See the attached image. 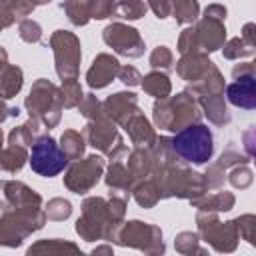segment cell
<instances>
[{
	"instance_id": "obj_39",
	"label": "cell",
	"mask_w": 256,
	"mask_h": 256,
	"mask_svg": "<svg viewBox=\"0 0 256 256\" xmlns=\"http://www.w3.org/2000/svg\"><path fill=\"white\" fill-rule=\"evenodd\" d=\"M148 62H150V66H152L154 70L166 72V70H172V68H174V54H172V50H170L168 46H156V48L150 52Z\"/></svg>"
},
{
	"instance_id": "obj_24",
	"label": "cell",
	"mask_w": 256,
	"mask_h": 256,
	"mask_svg": "<svg viewBox=\"0 0 256 256\" xmlns=\"http://www.w3.org/2000/svg\"><path fill=\"white\" fill-rule=\"evenodd\" d=\"M224 76L222 72L216 68V64L210 66V70L198 80L194 82L188 90L194 94V98H200V96H214V94H224Z\"/></svg>"
},
{
	"instance_id": "obj_46",
	"label": "cell",
	"mask_w": 256,
	"mask_h": 256,
	"mask_svg": "<svg viewBox=\"0 0 256 256\" xmlns=\"http://www.w3.org/2000/svg\"><path fill=\"white\" fill-rule=\"evenodd\" d=\"M216 162L222 164V166L228 170V168H232V166H236V164H248L250 158H248L246 154H242L240 150H236L234 146H228V148L220 154V158H218Z\"/></svg>"
},
{
	"instance_id": "obj_12",
	"label": "cell",
	"mask_w": 256,
	"mask_h": 256,
	"mask_svg": "<svg viewBox=\"0 0 256 256\" xmlns=\"http://www.w3.org/2000/svg\"><path fill=\"white\" fill-rule=\"evenodd\" d=\"M104 166H106V162L98 154H90L86 158H76L66 168L64 186L74 194H86L104 176Z\"/></svg>"
},
{
	"instance_id": "obj_22",
	"label": "cell",
	"mask_w": 256,
	"mask_h": 256,
	"mask_svg": "<svg viewBox=\"0 0 256 256\" xmlns=\"http://www.w3.org/2000/svg\"><path fill=\"white\" fill-rule=\"evenodd\" d=\"M196 100H198V106L202 110V116H206L208 122H212L214 126H226L232 120V116L228 112V104L224 100V94L200 96Z\"/></svg>"
},
{
	"instance_id": "obj_30",
	"label": "cell",
	"mask_w": 256,
	"mask_h": 256,
	"mask_svg": "<svg viewBox=\"0 0 256 256\" xmlns=\"http://www.w3.org/2000/svg\"><path fill=\"white\" fill-rule=\"evenodd\" d=\"M132 196L136 200L138 206L142 208H154L160 200V190L156 186V182L152 178H142L134 184L132 188Z\"/></svg>"
},
{
	"instance_id": "obj_25",
	"label": "cell",
	"mask_w": 256,
	"mask_h": 256,
	"mask_svg": "<svg viewBox=\"0 0 256 256\" xmlns=\"http://www.w3.org/2000/svg\"><path fill=\"white\" fill-rule=\"evenodd\" d=\"M24 86V72L22 68L14 64H2L0 66V98L10 100L14 98Z\"/></svg>"
},
{
	"instance_id": "obj_44",
	"label": "cell",
	"mask_w": 256,
	"mask_h": 256,
	"mask_svg": "<svg viewBox=\"0 0 256 256\" xmlns=\"http://www.w3.org/2000/svg\"><path fill=\"white\" fill-rule=\"evenodd\" d=\"M202 178H204L206 190H216V188H220V186L224 184V178H226V168H224L222 164L214 162V164H210V166L206 168V172L202 174Z\"/></svg>"
},
{
	"instance_id": "obj_14",
	"label": "cell",
	"mask_w": 256,
	"mask_h": 256,
	"mask_svg": "<svg viewBox=\"0 0 256 256\" xmlns=\"http://www.w3.org/2000/svg\"><path fill=\"white\" fill-rule=\"evenodd\" d=\"M102 40L116 54L126 56V58H140L146 50V44L140 32L124 22H110L102 30Z\"/></svg>"
},
{
	"instance_id": "obj_8",
	"label": "cell",
	"mask_w": 256,
	"mask_h": 256,
	"mask_svg": "<svg viewBox=\"0 0 256 256\" xmlns=\"http://www.w3.org/2000/svg\"><path fill=\"white\" fill-rule=\"evenodd\" d=\"M112 224H118L112 220L108 210V200L102 196H88L82 202V214L76 220V234L86 242L104 240L108 228Z\"/></svg>"
},
{
	"instance_id": "obj_31",
	"label": "cell",
	"mask_w": 256,
	"mask_h": 256,
	"mask_svg": "<svg viewBox=\"0 0 256 256\" xmlns=\"http://www.w3.org/2000/svg\"><path fill=\"white\" fill-rule=\"evenodd\" d=\"M170 14L176 20V24L188 26L198 20L200 4L198 0H170Z\"/></svg>"
},
{
	"instance_id": "obj_34",
	"label": "cell",
	"mask_w": 256,
	"mask_h": 256,
	"mask_svg": "<svg viewBox=\"0 0 256 256\" xmlns=\"http://www.w3.org/2000/svg\"><path fill=\"white\" fill-rule=\"evenodd\" d=\"M174 248L176 252L184 254V256H190V254H206V250L200 246V236L198 232H180L176 234L174 238Z\"/></svg>"
},
{
	"instance_id": "obj_26",
	"label": "cell",
	"mask_w": 256,
	"mask_h": 256,
	"mask_svg": "<svg viewBox=\"0 0 256 256\" xmlns=\"http://www.w3.org/2000/svg\"><path fill=\"white\" fill-rule=\"evenodd\" d=\"M28 256H36V254H42V256H54V254H82L80 252V246H76L74 242L70 240H60V238H44V240H38L34 242L28 250H26Z\"/></svg>"
},
{
	"instance_id": "obj_33",
	"label": "cell",
	"mask_w": 256,
	"mask_h": 256,
	"mask_svg": "<svg viewBox=\"0 0 256 256\" xmlns=\"http://www.w3.org/2000/svg\"><path fill=\"white\" fill-rule=\"evenodd\" d=\"M60 148L66 154L68 160H76L84 156V148H86V140L82 136V132L76 130H64L60 136Z\"/></svg>"
},
{
	"instance_id": "obj_57",
	"label": "cell",
	"mask_w": 256,
	"mask_h": 256,
	"mask_svg": "<svg viewBox=\"0 0 256 256\" xmlns=\"http://www.w3.org/2000/svg\"><path fill=\"white\" fill-rule=\"evenodd\" d=\"M12 2H14V0H0V8L10 10V8H12Z\"/></svg>"
},
{
	"instance_id": "obj_27",
	"label": "cell",
	"mask_w": 256,
	"mask_h": 256,
	"mask_svg": "<svg viewBox=\"0 0 256 256\" xmlns=\"http://www.w3.org/2000/svg\"><path fill=\"white\" fill-rule=\"evenodd\" d=\"M152 168H154V158H152L150 146H136L128 154V170L132 172V176L136 180H142V178L150 176Z\"/></svg>"
},
{
	"instance_id": "obj_47",
	"label": "cell",
	"mask_w": 256,
	"mask_h": 256,
	"mask_svg": "<svg viewBox=\"0 0 256 256\" xmlns=\"http://www.w3.org/2000/svg\"><path fill=\"white\" fill-rule=\"evenodd\" d=\"M122 84H126V86H138L140 84V80H142V74L134 68V66H120V70H118V76H116Z\"/></svg>"
},
{
	"instance_id": "obj_16",
	"label": "cell",
	"mask_w": 256,
	"mask_h": 256,
	"mask_svg": "<svg viewBox=\"0 0 256 256\" xmlns=\"http://www.w3.org/2000/svg\"><path fill=\"white\" fill-rule=\"evenodd\" d=\"M118 70H120V62L116 56L108 54V52H100L88 72H86V84L92 88V90H100V88H106L116 76H118Z\"/></svg>"
},
{
	"instance_id": "obj_9",
	"label": "cell",
	"mask_w": 256,
	"mask_h": 256,
	"mask_svg": "<svg viewBox=\"0 0 256 256\" xmlns=\"http://www.w3.org/2000/svg\"><path fill=\"white\" fill-rule=\"evenodd\" d=\"M196 226L198 236L206 244H210L216 252H234L238 246V228L234 220L222 222L218 218V212H202L196 214Z\"/></svg>"
},
{
	"instance_id": "obj_2",
	"label": "cell",
	"mask_w": 256,
	"mask_h": 256,
	"mask_svg": "<svg viewBox=\"0 0 256 256\" xmlns=\"http://www.w3.org/2000/svg\"><path fill=\"white\" fill-rule=\"evenodd\" d=\"M152 118L156 128L178 132L188 124L200 122L202 110L194 94L190 90H184V92H178L176 96H166L156 100L152 106Z\"/></svg>"
},
{
	"instance_id": "obj_10",
	"label": "cell",
	"mask_w": 256,
	"mask_h": 256,
	"mask_svg": "<svg viewBox=\"0 0 256 256\" xmlns=\"http://www.w3.org/2000/svg\"><path fill=\"white\" fill-rule=\"evenodd\" d=\"M50 48L54 52V64H56L58 78L60 80L78 78L80 60H82L78 36L68 30H54L50 36Z\"/></svg>"
},
{
	"instance_id": "obj_51",
	"label": "cell",
	"mask_w": 256,
	"mask_h": 256,
	"mask_svg": "<svg viewBox=\"0 0 256 256\" xmlns=\"http://www.w3.org/2000/svg\"><path fill=\"white\" fill-rule=\"evenodd\" d=\"M240 38H242L246 44H250V46L256 48V24H254V22H246L244 28H242Z\"/></svg>"
},
{
	"instance_id": "obj_13",
	"label": "cell",
	"mask_w": 256,
	"mask_h": 256,
	"mask_svg": "<svg viewBox=\"0 0 256 256\" xmlns=\"http://www.w3.org/2000/svg\"><path fill=\"white\" fill-rule=\"evenodd\" d=\"M234 82L224 88L226 98L232 106L242 110H254L256 108V68L254 62L236 64L232 68Z\"/></svg>"
},
{
	"instance_id": "obj_19",
	"label": "cell",
	"mask_w": 256,
	"mask_h": 256,
	"mask_svg": "<svg viewBox=\"0 0 256 256\" xmlns=\"http://www.w3.org/2000/svg\"><path fill=\"white\" fill-rule=\"evenodd\" d=\"M214 62L208 58L206 52H192V54H182L180 60L176 62V74L188 82V84H194L198 82L212 66Z\"/></svg>"
},
{
	"instance_id": "obj_5",
	"label": "cell",
	"mask_w": 256,
	"mask_h": 256,
	"mask_svg": "<svg viewBox=\"0 0 256 256\" xmlns=\"http://www.w3.org/2000/svg\"><path fill=\"white\" fill-rule=\"evenodd\" d=\"M170 140L176 156L186 164H206L214 154V136L202 122L184 126Z\"/></svg>"
},
{
	"instance_id": "obj_18",
	"label": "cell",
	"mask_w": 256,
	"mask_h": 256,
	"mask_svg": "<svg viewBox=\"0 0 256 256\" xmlns=\"http://www.w3.org/2000/svg\"><path fill=\"white\" fill-rule=\"evenodd\" d=\"M0 190L4 196L2 206H42V196L24 182L4 180L0 182Z\"/></svg>"
},
{
	"instance_id": "obj_50",
	"label": "cell",
	"mask_w": 256,
	"mask_h": 256,
	"mask_svg": "<svg viewBox=\"0 0 256 256\" xmlns=\"http://www.w3.org/2000/svg\"><path fill=\"white\" fill-rule=\"evenodd\" d=\"M254 134H256V130H254V126H250L244 134H242V140H244V150H246V156L252 160L254 156H256V148H254Z\"/></svg>"
},
{
	"instance_id": "obj_7",
	"label": "cell",
	"mask_w": 256,
	"mask_h": 256,
	"mask_svg": "<svg viewBox=\"0 0 256 256\" xmlns=\"http://www.w3.org/2000/svg\"><path fill=\"white\" fill-rule=\"evenodd\" d=\"M118 124L112 122L108 116H98L94 120H88L86 126L82 128V136L88 146L94 150L102 152L110 162L112 160H122L128 154V146L124 144L118 128Z\"/></svg>"
},
{
	"instance_id": "obj_29",
	"label": "cell",
	"mask_w": 256,
	"mask_h": 256,
	"mask_svg": "<svg viewBox=\"0 0 256 256\" xmlns=\"http://www.w3.org/2000/svg\"><path fill=\"white\" fill-rule=\"evenodd\" d=\"M140 86L144 88V92H146L148 96H152V98H156V100L166 98V96H170V92H172V82H170L168 74L162 72V70H152V72H148V74L140 80Z\"/></svg>"
},
{
	"instance_id": "obj_28",
	"label": "cell",
	"mask_w": 256,
	"mask_h": 256,
	"mask_svg": "<svg viewBox=\"0 0 256 256\" xmlns=\"http://www.w3.org/2000/svg\"><path fill=\"white\" fill-rule=\"evenodd\" d=\"M28 162V146L22 144H10L6 148H2L0 152V170L16 174L24 168V164Z\"/></svg>"
},
{
	"instance_id": "obj_3",
	"label": "cell",
	"mask_w": 256,
	"mask_h": 256,
	"mask_svg": "<svg viewBox=\"0 0 256 256\" xmlns=\"http://www.w3.org/2000/svg\"><path fill=\"white\" fill-rule=\"evenodd\" d=\"M104 240L118 244V246L136 248V250L150 254V256L164 254V250H166L160 226L150 224V222H142V220H128V222L122 220L118 224H112L108 228Z\"/></svg>"
},
{
	"instance_id": "obj_42",
	"label": "cell",
	"mask_w": 256,
	"mask_h": 256,
	"mask_svg": "<svg viewBox=\"0 0 256 256\" xmlns=\"http://www.w3.org/2000/svg\"><path fill=\"white\" fill-rule=\"evenodd\" d=\"M236 222V228H238V236L242 240H246L250 246L256 244L254 240V230H256V216L254 214H242L238 218H234Z\"/></svg>"
},
{
	"instance_id": "obj_43",
	"label": "cell",
	"mask_w": 256,
	"mask_h": 256,
	"mask_svg": "<svg viewBox=\"0 0 256 256\" xmlns=\"http://www.w3.org/2000/svg\"><path fill=\"white\" fill-rule=\"evenodd\" d=\"M76 108L80 110V114H82L86 120H94V118H98V116L104 114V112H102V102H100L94 94H84L82 100H80V104H78Z\"/></svg>"
},
{
	"instance_id": "obj_6",
	"label": "cell",
	"mask_w": 256,
	"mask_h": 256,
	"mask_svg": "<svg viewBox=\"0 0 256 256\" xmlns=\"http://www.w3.org/2000/svg\"><path fill=\"white\" fill-rule=\"evenodd\" d=\"M24 108L28 110L30 116L38 118L48 130L56 128L60 124L62 116V98H60V86L46 78H38L28 96L24 98Z\"/></svg>"
},
{
	"instance_id": "obj_53",
	"label": "cell",
	"mask_w": 256,
	"mask_h": 256,
	"mask_svg": "<svg viewBox=\"0 0 256 256\" xmlns=\"http://www.w3.org/2000/svg\"><path fill=\"white\" fill-rule=\"evenodd\" d=\"M18 114H20V108H18V106H8L6 100L0 98V124H2L6 118H10V116H18Z\"/></svg>"
},
{
	"instance_id": "obj_36",
	"label": "cell",
	"mask_w": 256,
	"mask_h": 256,
	"mask_svg": "<svg viewBox=\"0 0 256 256\" xmlns=\"http://www.w3.org/2000/svg\"><path fill=\"white\" fill-rule=\"evenodd\" d=\"M84 92H82V86L76 78H68V80H62L60 84V98H62V108H76L82 100Z\"/></svg>"
},
{
	"instance_id": "obj_48",
	"label": "cell",
	"mask_w": 256,
	"mask_h": 256,
	"mask_svg": "<svg viewBox=\"0 0 256 256\" xmlns=\"http://www.w3.org/2000/svg\"><path fill=\"white\" fill-rule=\"evenodd\" d=\"M34 2L32 0H14L12 2V8H10V12L14 14V18L20 22V20H24L26 16H30L32 12H34Z\"/></svg>"
},
{
	"instance_id": "obj_23",
	"label": "cell",
	"mask_w": 256,
	"mask_h": 256,
	"mask_svg": "<svg viewBox=\"0 0 256 256\" xmlns=\"http://www.w3.org/2000/svg\"><path fill=\"white\" fill-rule=\"evenodd\" d=\"M190 204L202 212H230L236 204V196L228 190H222V192H214V194H208L206 192L198 198H192Z\"/></svg>"
},
{
	"instance_id": "obj_59",
	"label": "cell",
	"mask_w": 256,
	"mask_h": 256,
	"mask_svg": "<svg viewBox=\"0 0 256 256\" xmlns=\"http://www.w3.org/2000/svg\"><path fill=\"white\" fill-rule=\"evenodd\" d=\"M2 148H4V132L0 128V152H2Z\"/></svg>"
},
{
	"instance_id": "obj_55",
	"label": "cell",
	"mask_w": 256,
	"mask_h": 256,
	"mask_svg": "<svg viewBox=\"0 0 256 256\" xmlns=\"http://www.w3.org/2000/svg\"><path fill=\"white\" fill-rule=\"evenodd\" d=\"M92 254L96 256V254H108V256H112V246H96L94 250H92Z\"/></svg>"
},
{
	"instance_id": "obj_1",
	"label": "cell",
	"mask_w": 256,
	"mask_h": 256,
	"mask_svg": "<svg viewBox=\"0 0 256 256\" xmlns=\"http://www.w3.org/2000/svg\"><path fill=\"white\" fill-rule=\"evenodd\" d=\"M46 220L42 206H2L0 246L18 248L32 232L42 230Z\"/></svg>"
},
{
	"instance_id": "obj_40",
	"label": "cell",
	"mask_w": 256,
	"mask_h": 256,
	"mask_svg": "<svg viewBox=\"0 0 256 256\" xmlns=\"http://www.w3.org/2000/svg\"><path fill=\"white\" fill-rule=\"evenodd\" d=\"M18 36L28 44H40L42 42V26L32 18H24L18 22Z\"/></svg>"
},
{
	"instance_id": "obj_11",
	"label": "cell",
	"mask_w": 256,
	"mask_h": 256,
	"mask_svg": "<svg viewBox=\"0 0 256 256\" xmlns=\"http://www.w3.org/2000/svg\"><path fill=\"white\" fill-rule=\"evenodd\" d=\"M28 162H30L32 172H36L38 176L54 178L68 166L70 160L62 152L60 144L50 134H44L32 144V152L28 154Z\"/></svg>"
},
{
	"instance_id": "obj_58",
	"label": "cell",
	"mask_w": 256,
	"mask_h": 256,
	"mask_svg": "<svg viewBox=\"0 0 256 256\" xmlns=\"http://www.w3.org/2000/svg\"><path fill=\"white\" fill-rule=\"evenodd\" d=\"M34 2V6H44V4H50L52 0H32Z\"/></svg>"
},
{
	"instance_id": "obj_49",
	"label": "cell",
	"mask_w": 256,
	"mask_h": 256,
	"mask_svg": "<svg viewBox=\"0 0 256 256\" xmlns=\"http://www.w3.org/2000/svg\"><path fill=\"white\" fill-rule=\"evenodd\" d=\"M146 6L156 14L158 20L170 16V0H146Z\"/></svg>"
},
{
	"instance_id": "obj_54",
	"label": "cell",
	"mask_w": 256,
	"mask_h": 256,
	"mask_svg": "<svg viewBox=\"0 0 256 256\" xmlns=\"http://www.w3.org/2000/svg\"><path fill=\"white\" fill-rule=\"evenodd\" d=\"M16 22V18H14V14L10 12V10H4V8H0V32L4 30V28H8V26H12Z\"/></svg>"
},
{
	"instance_id": "obj_60",
	"label": "cell",
	"mask_w": 256,
	"mask_h": 256,
	"mask_svg": "<svg viewBox=\"0 0 256 256\" xmlns=\"http://www.w3.org/2000/svg\"><path fill=\"white\" fill-rule=\"evenodd\" d=\"M0 206H2V202H0Z\"/></svg>"
},
{
	"instance_id": "obj_15",
	"label": "cell",
	"mask_w": 256,
	"mask_h": 256,
	"mask_svg": "<svg viewBox=\"0 0 256 256\" xmlns=\"http://www.w3.org/2000/svg\"><path fill=\"white\" fill-rule=\"evenodd\" d=\"M192 34H194V42H196L198 52H206V54L216 52L226 42L224 20L212 18V16H202L200 20H196L192 24Z\"/></svg>"
},
{
	"instance_id": "obj_45",
	"label": "cell",
	"mask_w": 256,
	"mask_h": 256,
	"mask_svg": "<svg viewBox=\"0 0 256 256\" xmlns=\"http://www.w3.org/2000/svg\"><path fill=\"white\" fill-rule=\"evenodd\" d=\"M116 16V0H92L90 18L94 20H106Z\"/></svg>"
},
{
	"instance_id": "obj_37",
	"label": "cell",
	"mask_w": 256,
	"mask_h": 256,
	"mask_svg": "<svg viewBox=\"0 0 256 256\" xmlns=\"http://www.w3.org/2000/svg\"><path fill=\"white\" fill-rule=\"evenodd\" d=\"M146 0H116V18L140 20L146 14Z\"/></svg>"
},
{
	"instance_id": "obj_52",
	"label": "cell",
	"mask_w": 256,
	"mask_h": 256,
	"mask_svg": "<svg viewBox=\"0 0 256 256\" xmlns=\"http://www.w3.org/2000/svg\"><path fill=\"white\" fill-rule=\"evenodd\" d=\"M204 16H212V18L226 20V6H222V4H208V6L204 8Z\"/></svg>"
},
{
	"instance_id": "obj_38",
	"label": "cell",
	"mask_w": 256,
	"mask_h": 256,
	"mask_svg": "<svg viewBox=\"0 0 256 256\" xmlns=\"http://www.w3.org/2000/svg\"><path fill=\"white\" fill-rule=\"evenodd\" d=\"M44 212H46V218H48V220L62 222V220H68V218H70V214H72V204H70V200H66V198H52V200H48Z\"/></svg>"
},
{
	"instance_id": "obj_21",
	"label": "cell",
	"mask_w": 256,
	"mask_h": 256,
	"mask_svg": "<svg viewBox=\"0 0 256 256\" xmlns=\"http://www.w3.org/2000/svg\"><path fill=\"white\" fill-rule=\"evenodd\" d=\"M104 182L108 186V190L112 192H120L124 196H130L134 184L138 182L132 172L128 170V166H124L120 160H112L108 170H106V176H104Z\"/></svg>"
},
{
	"instance_id": "obj_56",
	"label": "cell",
	"mask_w": 256,
	"mask_h": 256,
	"mask_svg": "<svg viewBox=\"0 0 256 256\" xmlns=\"http://www.w3.org/2000/svg\"><path fill=\"white\" fill-rule=\"evenodd\" d=\"M6 62H8V52L0 46V66H2V64H6Z\"/></svg>"
},
{
	"instance_id": "obj_41",
	"label": "cell",
	"mask_w": 256,
	"mask_h": 256,
	"mask_svg": "<svg viewBox=\"0 0 256 256\" xmlns=\"http://www.w3.org/2000/svg\"><path fill=\"white\" fill-rule=\"evenodd\" d=\"M252 180H254V174L248 168V164H236V166H232V170L228 174V182L240 190H246L252 184Z\"/></svg>"
},
{
	"instance_id": "obj_17",
	"label": "cell",
	"mask_w": 256,
	"mask_h": 256,
	"mask_svg": "<svg viewBox=\"0 0 256 256\" xmlns=\"http://www.w3.org/2000/svg\"><path fill=\"white\" fill-rule=\"evenodd\" d=\"M138 108V96L134 92H116L110 94L104 102H102V112L104 116H108L112 122H116L118 126H122Z\"/></svg>"
},
{
	"instance_id": "obj_4",
	"label": "cell",
	"mask_w": 256,
	"mask_h": 256,
	"mask_svg": "<svg viewBox=\"0 0 256 256\" xmlns=\"http://www.w3.org/2000/svg\"><path fill=\"white\" fill-rule=\"evenodd\" d=\"M150 176L160 190V198L192 200V198H198L204 192H208L202 174L188 168L186 162H182V160L164 170H158Z\"/></svg>"
},
{
	"instance_id": "obj_20",
	"label": "cell",
	"mask_w": 256,
	"mask_h": 256,
	"mask_svg": "<svg viewBox=\"0 0 256 256\" xmlns=\"http://www.w3.org/2000/svg\"><path fill=\"white\" fill-rule=\"evenodd\" d=\"M122 128L128 132V138H130V142L134 144V146H152L154 144V140H156V130L152 128V124H150V120L140 112V110H136L124 124H122Z\"/></svg>"
},
{
	"instance_id": "obj_35",
	"label": "cell",
	"mask_w": 256,
	"mask_h": 256,
	"mask_svg": "<svg viewBox=\"0 0 256 256\" xmlns=\"http://www.w3.org/2000/svg\"><path fill=\"white\" fill-rule=\"evenodd\" d=\"M254 52H256V48H254V46H250V44H246L240 36L230 38L228 42H224V44H222V56H224L226 60L250 58V56H254Z\"/></svg>"
},
{
	"instance_id": "obj_32",
	"label": "cell",
	"mask_w": 256,
	"mask_h": 256,
	"mask_svg": "<svg viewBox=\"0 0 256 256\" xmlns=\"http://www.w3.org/2000/svg\"><path fill=\"white\" fill-rule=\"evenodd\" d=\"M90 8H92V0H64L62 2V10L66 18L74 26H86L92 20Z\"/></svg>"
}]
</instances>
